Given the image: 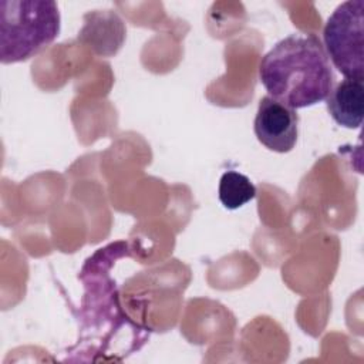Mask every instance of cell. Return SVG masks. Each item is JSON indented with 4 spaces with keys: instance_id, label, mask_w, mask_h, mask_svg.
I'll return each mask as SVG.
<instances>
[{
    "instance_id": "5",
    "label": "cell",
    "mask_w": 364,
    "mask_h": 364,
    "mask_svg": "<svg viewBox=\"0 0 364 364\" xmlns=\"http://www.w3.org/2000/svg\"><path fill=\"white\" fill-rule=\"evenodd\" d=\"M327 111L341 127L360 128L364 115V85L363 81L344 78L336 85L326 98Z\"/></svg>"
},
{
    "instance_id": "6",
    "label": "cell",
    "mask_w": 364,
    "mask_h": 364,
    "mask_svg": "<svg viewBox=\"0 0 364 364\" xmlns=\"http://www.w3.org/2000/svg\"><path fill=\"white\" fill-rule=\"evenodd\" d=\"M218 195L226 209L235 210L255 199L256 188L246 175L236 171H226L220 176Z\"/></svg>"
},
{
    "instance_id": "1",
    "label": "cell",
    "mask_w": 364,
    "mask_h": 364,
    "mask_svg": "<svg viewBox=\"0 0 364 364\" xmlns=\"http://www.w3.org/2000/svg\"><path fill=\"white\" fill-rule=\"evenodd\" d=\"M269 97L297 109L324 101L334 74L323 43L314 34H290L276 43L259 64Z\"/></svg>"
},
{
    "instance_id": "4",
    "label": "cell",
    "mask_w": 364,
    "mask_h": 364,
    "mask_svg": "<svg viewBox=\"0 0 364 364\" xmlns=\"http://www.w3.org/2000/svg\"><path fill=\"white\" fill-rule=\"evenodd\" d=\"M253 128L257 141L263 146L273 152L286 154L296 146L299 115L296 109L264 95L259 101Z\"/></svg>"
},
{
    "instance_id": "3",
    "label": "cell",
    "mask_w": 364,
    "mask_h": 364,
    "mask_svg": "<svg viewBox=\"0 0 364 364\" xmlns=\"http://www.w3.org/2000/svg\"><path fill=\"white\" fill-rule=\"evenodd\" d=\"M323 47L334 67L351 80H364V0L336 7L323 30Z\"/></svg>"
},
{
    "instance_id": "2",
    "label": "cell",
    "mask_w": 364,
    "mask_h": 364,
    "mask_svg": "<svg viewBox=\"0 0 364 364\" xmlns=\"http://www.w3.org/2000/svg\"><path fill=\"white\" fill-rule=\"evenodd\" d=\"M61 17L55 1L0 0V61H26L60 34Z\"/></svg>"
}]
</instances>
